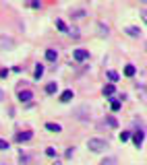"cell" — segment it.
Returning <instances> with one entry per match:
<instances>
[{
    "label": "cell",
    "mask_w": 147,
    "mask_h": 165,
    "mask_svg": "<svg viewBox=\"0 0 147 165\" xmlns=\"http://www.w3.org/2000/svg\"><path fill=\"white\" fill-rule=\"evenodd\" d=\"M87 58H89V52H87V50H75V60L83 62V60H87Z\"/></svg>",
    "instance_id": "3957f363"
},
{
    "label": "cell",
    "mask_w": 147,
    "mask_h": 165,
    "mask_svg": "<svg viewBox=\"0 0 147 165\" xmlns=\"http://www.w3.org/2000/svg\"><path fill=\"white\" fill-rule=\"evenodd\" d=\"M56 27L60 29V31H69V29H66V25H64V21H60V19L56 21Z\"/></svg>",
    "instance_id": "9a60e30c"
},
{
    "label": "cell",
    "mask_w": 147,
    "mask_h": 165,
    "mask_svg": "<svg viewBox=\"0 0 147 165\" xmlns=\"http://www.w3.org/2000/svg\"><path fill=\"white\" fill-rule=\"evenodd\" d=\"M87 147H89L93 153H102L104 149H108V143H106V140H102V138H89Z\"/></svg>",
    "instance_id": "6da1fadb"
},
{
    "label": "cell",
    "mask_w": 147,
    "mask_h": 165,
    "mask_svg": "<svg viewBox=\"0 0 147 165\" xmlns=\"http://www.w3.org/2000/svg\"><path fill=\"white\" fill-rule=\"evenodd\" d=\"M31 91H21V93H19V101H23V103H29L31 101Z\"/></svg>",
    "instance_id": "277c9868"
},
{
    "label": "cell",
    "mask_w": 147,
    "mask_h": 165,
    "mask_svg": "<svg viewBox=\"0 0 147 165\" xmlns=\"http://www.w3.org/2000/svg\"><path fill=\"white\" fill-rule=\"evenodd\" d=\"M116 163V159L114 157H110V159H104V161H102V165H114Z\"/></svg>",
    "instance_id": "ac0fdd59"
},
{
    "label": "cell",
    "mask_w": 147,
    "mask_h": 165,
    "mask_svg": "<svg viewBox=\"0 0 147 165\" xmlns=\"http://www.w3.org/2000/svg\"><path fill=\"white\" fill-rule=\"evenodd\" d=\"M126 33L131 35V37H139V35H141V29H137V27H126Z\"/></svg>",
    "instance_id": "52a82bcc"
},
{
    "label": "cell",
    "mask_w": 147,
    "mask_h": 165,
    "mask_svg": "<svg viewBox=\"0 0 147 165\" xmlns=\"http://www.w3.org/2000/svg\"><path fill=\"white\" fill-rule=\"evenodd\" d=\"M135 72H137V70H135V66H133V64H128V66L124 68V74H126V76H133Z\"/></svg>",
    "instance_id": "7c38bea8"
},
{
    "label": "cell",
    "mask_w": 147,
    "mask_h": 165,
    "mask_svg": "<svg viewBox=\"0 0 147 165\" xmlns=\"http://www.w3.org/2000/svg\"><path fill=\"white\" fill-rule=\"evenodd\" d=\"M70 99H73V91H70V89H66V91L62 93V95H60V101H62V103H69Z\"/></svg>",
    "instance_id": "5b68a950"
},
{
    "label": "cell",
    "mask_w": 147,
    "mask_h": 165,
    "mask_svg": "<svg viewBox=\"0 0 147 165\" xmlns=\"http://www.w3.org/2000/svg\"><path fill=\"white\" fill-rule=\"evenodd\" d=\"M128 138H131V132H120V140H122V143H126Z\"/></svg>",
    "instance_id": "2e32d148"
},
{
    "label": "cell",
    "mask_w": 147,
    "mask_h": 165,
    "mask_svg": "<svg viewBox=\"0 0 147 165\" xmlns=\"http://www.w3.org/2000/svg\"><path fill=\"white\" fill-rule=\"evenodd\" d=\"M46 155H48V157H56V151H54L52 147H48V149H46Z\"/></svg>",
    "instance_id": "d6986e66"
},
{
    "label": "cell",
    "mask_w": 147,
    "mask_h": 165,
    "mask_svg": "<svg viewBox=\"0 0 147 165\" xmlns=\"http://www.w3.org/2000/svg\"><path fill=\"white\" fill-rule=\"evenodd\" d=\"M106 124H108L110 128H116V126H118V122H116V120H114L112 116H108V118H106Z\"/></svg>",
    "instance_id": "8fae6325"
},
{
    "label": "cell",
    "mask_w": 147,
    "mask_h": 165,
    "mask_svg": "<svg viewBox=\"0 0 147 165\" xmlns=\"http://www.w3.org/2000/svg\"><path fill=\"white\" fill-rule=\"evenodd\" d=\"M46 58H48L50 62H56L58 54H56V52H54V50H48V52H46Z\"/></svg>",
    "instance_id": "30bf717a"
},
{
    "label": "cell",
    "mask_w": 147,
    "mask_h": 165,
    "mask_svg": "<svg viewBox=\"0 0 147 165\" xmlns=\"http://www.w3.org/2000/svg\"><path fill=\"white\" fill-rule=\"evenodd\" d=\"M120 110V101H112V111H118Z\"/></svg>",
    "instance_id": "7402d4cb"
},
{
    "label": "cell",
    "mask_w": 147,
    "mask_h": 165,
    "mask_svg": "<svg viewBox=\"0 0 147 165\" xmlns=\"http://www.w3.org/2000/svg\"><path fill=\"white\" fill-rule=\"evenodd\" d=\"M0 99H4V93H2V89H0Z\"/></svg>",
    "instance_id": "cb8c5ba5"
},
{
    "label": "cell",
    "mask_w": 147,
    "mask_h": 165,
    "mask_svg": "<svg viewBox=\"0 0 147 165\" xmlns=\"http://www.w3.org/2000/svg\"><path fill=\"white\" fill-rule=\"evenodd\" d=\"M112 93H114V85L110 82V85H106L104 87V95H112Z\"/></svg>",
    "instance_id": "4fadbf2b"
},
{
    "label": "cell",
    "mask_w": 147,
    "mask_h": 165,
    "mask_svg": "<svg viewBox=\"0 0 147 165\" xmlns=\"http://www.w3.org/2000/svg\"><path fill=\"white\" fill-rule=\"evenodd\" d=\"M6 149H8V143L4 138H0V151H6Z\"/></svg>",
    "instance_id": "e0dca14e"
},
{
    "label": "cell",
    "mask_w": 147,
    "mask_h": 165,
    "mask_svg": "<svg viewBox=\"0 0 147 165\" xmlns=\"http://www.w3.org/2000/svg\"><path fill=\"white\" fill-rule=\"evenodd\" d=\"M98 27H99V31H102L99 35H108V27H104V23H99Z\"/></svg>",
    "instance_id": "ffe728a7"
},
{
    "label": "cell",
    "mask_w": 147,
    "mask_h": 165,
    "mask_svg": "<svg viewBox=\"0 0 147 165\" xmlns=\"http://www.w3.org/2000/svg\"><path fill=\"white\" fill-rule=\"evenodd\" d=\"M54 165H60V163H58V161H56V163H54Z\"/></svg>",
    "instance_id": "d4e9b609"
},
{
    "label": "cell",
    "mask_w": 147,
    "mask_h": 165,
    "mask_svg": "<svg viewBox=\"0 0 147 165\" xmlns=\"http://www.w3.org/2000/svg\"><path fill=\"white\" fill-rule=\"evenodd\" d=\"M143 138H145V132H141V130H137V132L133 134V143H135V147H137V149H141Z\"/></svg>",
    "instance_id": "7a4b0ae2"
},
{
    "label": "cell",
    "mask_w": 147,
    "mask_h": 165,
    "mask_svg": "<svg viewBox=\"0 0 147 165\" xmlns=\"http://www.w3.org/2000/svg\"><path fill=\"white\" fill-rule=\"evenodd\" d=\"M108 78H110V81H118V74H116V72H112V70H110V72H108Z\"/></svg>",
    "instance_id": "44dd1931"
},
{
    "label": "cell",
    "mask_w": 147,
    "mask_h": 165,
    "mask_svg": "<svg viewBox=\"0 0 147 165\" xmlns=\"http://www.w3.org/2000/svg\"><path fill=\"white\" fill-rule=\"evenodd\" d=\"M42 74H44V66L42 64H37V68H35V78H40Z\"/></svg>",
    "instance_id": "5bb4252c"
},
{
    "label": "cell",
    "mask_w": 147,
    "mask_h": 165,
    "mask_svg": "<svg viewBox=\"0 0 147 165\" xmlns=\"http://www.w3.org/2000/svg\"><path fill=\"white\" fill-rule=\"evenodd\" d=\"M141 17H143V21L147 23V10H143V13H141Z\"/></svg>",
    "instance_id": "603a6c76"
},
{
    "label": "cell",
    "mask_w": 147,
    "mask_h": 165,
    "mask_svg": "<svg viewBox=\"0 0 147 165\" xmlns=\"http://www.w3.org/2000/svg\"><path fill=\"white\" fill-rule=\"evenodd\" d=\"M31 136H33L31 132H19V134H17V140H19V143H25V140H29Z\"/></svg>",
    "instance_id": "8992f818"
},
{
    "label": "cell",
    "mask_w": 147,
    "mask_h": 165,
    "mask_svg": "<svg viewBox=\"0 0 147 165\" xmlns=\"http://www.w3.org/2000/svg\"><path fill=\"white\" fill-rule=\"evenodd\" d=\"M56 89H58L56 82H48V85H46V93H50V95H52V93H56Z\"/></svg>",
    "instance_id": "9c48e42d"
},
{
    "label": "cell",
    "mask_w": 147,
    "mask_h": 165,
    "mask_svg": "<svg viewBox=\"0 0 147 165\" xmlns=\"http://www.w3.org/2000/svg\"><path fill=\"white\" fill-rule=\"evenodd\" d=\"M46 128L52 130V132H60V130H62V128H60V124H54V122H48V124H46Z\"/></svg>",
    "instance_id": "ba28073f"
}]
</instances>
